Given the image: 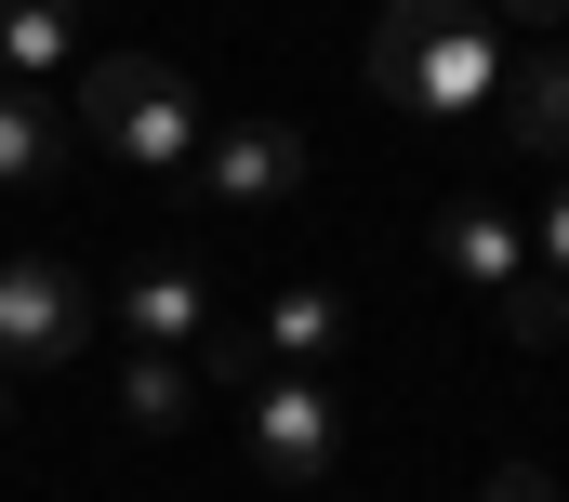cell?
<instances>
[{
	"instance_id": "6da1fadb",
	"label": "cell",
	"mask_w": 569,
	"mask_h": 502,
	"mask_svg": "<svg viewBox=\"0 0 569 502\" xmlns=\"http://www.w3.org/2000/svg\"><path fill=\"white\" fill-rule=\"evenodd\" d=\"M371 80L411 120H477V107H503V40H490L477 0H385L371 13Z\"/></svg>"
},
{
	"instance_id": "7a4b0ae2",
	"label": "cell",
	"mask_w": 569,
	"mask_h": 502,
	"mask_svg": "<svg viewBox=\"0 0 569 502\" xmlns=\"http://www.w3.org/2000/svg\"><path fill=\"white\" fill-rule=\"evenodd\" d=\"M80 132L107 145V159H133L146 185H186V159H199V80L186 67H159V53H93L80 67Z\"/></svg>"
},
{
	"instance_id": "3957f363",
	"label": "cell",
	"mask_w": 569,
	"mask_h": 502,
	"mask_svg": "<svg viewBox=\"0 0 569 502\" xmlns=\"http://www.w3.org/2000/svg\"><path fill=\"white\" fill-rule=\"evenodd\" d=\"M239 450H252V476H266L279 502H318L331 463H345V410H331V383H318V371H252V396H239Z\"/></svg>"
},
{
	"instance_id": "277c9868",
	"label": "cell",
	"mask_w": 569,
	"mask_h": 502,
	"mask_svg": "<svg viewBox=\"0 0 569 502\" xmlns=\"http://www.w3.org/2000/svg\"><path fill=\"white\" fill-rule=\"evenodd\" d=\"M80 344H93V291L53 251H13L0 264V371H67Z\"/></svg>"
},
{
	"instance_id": "5b68a950",
	"label": "cell",
	"mask_w": 569,
	"mask_h": 502,
	"mask_svg": "<svg viewBox=\"0 0 569 502\" xmlns=\"http://www.w3.org/2000/svg\"><path fill=\"white\" fill-rule=\"evenodd\" d=\"M186 185L226 199V212H279L291 185H305V132H291V120H226V132H199Z\"/></svg>"
},
{
	"instance_id": "8992f818",
	"label": "cell",
	"mask_w": 569,
	"mask_h": 502,
	"mask_svg": "<svg viewBox=\"0 0 569 502\" xmlns=\"http://www.w3.org/2000/svg\"><path fill=\"white\" fill-rule=\"evenodd\" d=\"M107 304H120V331H133V344H159V358H199V331H212V278H199L186 251H146Z\"/></svg>"
},
{
	"instance_id": "52a82bcc",
	"label": "cell",
	"mask_w": 569,
	"mask_h": 502,
	"mask_svg": "<svg viewBox=\"0 0 569 502\" xmlns=\"http://www.w3.org/2000/svg\"><path fill=\"white\" fill-rule=\"evenodd\" d=\"M0 80L13 93L80 80V0H0Z\"/></svg>"
},
{
	"instance_id": "ba28073f",
	"label": "cell",
	"mask_w": 569,
	"mask_h": 502,
	"mask_svg": "<svg viewBox=\"0 0 569 502\" xmlns=\"http://www.w3.org/2000/svg\"><path fill=\"white\" fill-rule=\"evenodd\" d=\"M331 344H345V304H331L318 278H291V291H266V318H252V358H266V371H318Z\"/></svg>"
},
{
	"instance_id": "9c48e42d",
	"label": "cell",
	"mask_w": 569,
	"mask_h": 502,
	"mask_svg": "<svg viewBox=\"0 0 569 502\" xmlns=\"http://www.w3.org/2000/svg\"><path fill=\"white\" fill-rule=\"evenodd\" d=\"M437 264L477 278V291H517V278H530V239H517L490 199H450V212H437Z\"/></svg>"
},
{
	"instance_id": "30bf717a",
	"label": "cell",
	"mask_w": 569,
	"mask_h": 502,
	"mask_svg": "<svg viewBox=\"0 0 569 502\" xmlns=\"http://www.w3.org/2000/svg\"><path fill=\"white\" fill-rule=\"evenodd\" d=\"M503 120H517V145L569 159V40H530V53L503 67Z\"/></svg>"
},
{
	"instance_id": "8fae6325",
	"label": "cell",
	"mask_w": 569,
	"mask_h": 502,
	"mask_svg": "<svg viewBox=\"0 0 569 502\" xmlns=\"http://www.w3.org/2000/svg\"><path fill=\"white\" fill-rule=\"evenodd\" d=\"M53 172H67V120L0 80V185H53Z\"/></svg>"
},
{
	"instance_id": "7c38bea8",
	"label": "cell",
	"mask_w": 569,
	"mask_h": 502,
	"mask_svg": "<svg viewBox=\"0 0 569 502\" xmlns=\"http://www.w3.org/2000/svg\"><path fill=\"white\" fill-rule=\"evenodd\" d=\"M186 410H199V371L159 358V344H133V371H120V423H133V436H172Z\"/></svg>"
},
{
	"instance_id": "4fadbf2b",
	"label": "cell",
	"mask_w": 569,
	"mask_h": 502,
	"mask_svg": "<svg viewBox=\"0 0 569 502\" xmlns=\"http://www.w3.org/2000/svg\"><path fill=\"white\" fill-rule=\"evenodd\" d=\"M503 331H517V344H557V331H569V291H557V278H517V291H503Z\"/></svg>"
},
{
	"instance_id": "5bb4252c",
	"label": "cell",
	"mask_w": 569,
	"mask_h": 502,
	"mask_svg": "<svg viewBox=\"0 0 569 502\" xmlns=\"http://www.w3.org/2000/svg\"><path fill=\"white\" fill-rule=\"evenodd\" d=\"M477 502H557V476H543V463H490V490Z\"/></svg>"
},
{
	"instance_id": "9a60e30c",
	"label": "cell",
	"mask_w": 569,
	"mask_h": 502,
	"mask_svg": "<svg viewBox=\"0 0 569 502\" xmlns=\"http://www.w3.org/2000/svg\"><path fill=\"white\" fill-rule=\"evenodd\" d=\"M543 278H557V291H569V185H557V199H543Z\"/></svg>"
},
{
	"instance_id": "2e32d148",
	"label": "cell",
	"mask_w": 569,
	"mask_h": 502,
	"mask_svg": "<svg viewBox=\"0 0 569 502\" xmlns=\"http://www.w3.org/2000/svg\"><path fill=\"white\" fill-rule=\"evenodd\" d=\"M503 13H517V27H543V40H557V13H569V0H503Z\"/></svg>"
},
{
	"instance_id": "e0dca14e",
	"label": "cell",
	"mask_w": 569,
	"mask_h": 502,
	"mask_svg": "<svg viewBox=\"0 0 569 502\" xmlns=\"http://www.w3.org/2000/svg\"><path fill=\"white\" fill-rule=\"evenodd\" d=\"M0 423H13V371H0Z\"/></svg>"
}]
</instances>
